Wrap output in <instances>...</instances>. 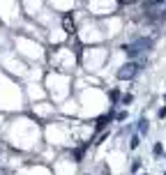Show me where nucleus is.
Returning a JSON list of instances; mask_svg holds the SVG:
<instances>
[{
    "mask_svg": "<svg viewBox=\"0 0 166 175\" xmlns=\"http://www.w3.org/2000/svg\"><path fill=\"white\" fill-rule=\"evenodd\" d=\"M143 175H148V173H143Z\"/></svg>",
    "mask_w": 166,
    "mask_h": 175,
    "instance_id": "423d86ee",
    "label": "nucleus"
},
{
    "mask_svg": "<svg viewBox=\"0 0 166 175\" xmlns=\"http://www.w3.org/2000/svg\"><path fill=\"white\" fill-rule=\"evenodd\" d=\"M152 152H155V154H162V145H159V143H157V145L152 148Z\"/></svg>",
    "mask_w": 166,
    "mask_h": 175,
    "instance_id": "20e7f679",
    "label": "nucleus"
},
{
    "mask_svg": "<svg viewBox=\"0 0 166 175\" xmlns=\"http://www.w3.org/2000/svg\"><path fill=\"white\" fill-rule=\"evenodd\" d=\"M0 175H5V173H2V171H0Z\"/></svg>",
    "mask_w": 166,
    "mask_h": 175,
    "instance_id": "39448f33",
    "label": "nucleus"
},
{
    "mask_svg": "<svg viewBox=\"0 0 166 175\" xmlns=\"http://www.w3.org/2000/svg\"><path fill=\"white\" fill-rule=\"evenodd\" d=\"M134 76H136V65H134V62L125 65L122 69L118 71V79H134Z\"/></svg>",
    "mask_w": 166,
    "mask_h": 175,
    "instance_id": "f257e3e1",
    "label": "nucleus"
},
{
    "mask_svg": "<svg viewBox=\"0 0 166 175\" xmlns=\"http://www.w3.org/2000/svg\"><path fill=\"white\" fill-rule=\"evenodd\" d=\"M62 26H65V30H67V32H74V21H72L69 16L62 18Z\"/></svg>",
    "mask_w": 166,
    "mask_h": 175,
    "instance_id": "f03ea898",
    "label": "nucleus"
},
{
    "mask_svg": "<svg viewBox=\"0 0 166 175\" xmlns=\"http://www.w3.org/2000/svg\"><path fill=\"white\" fill-rule=\"evenodd\" d=\"M106 122H108V115L99 118V120H97V127H99V129H104V127H106Z\"/></svg>",
    "mask_w": 166,
    "mask_h": 175,
    "instance_id": "7ed1b4c3",
    "label": "nucleus"
}]
</instances>
